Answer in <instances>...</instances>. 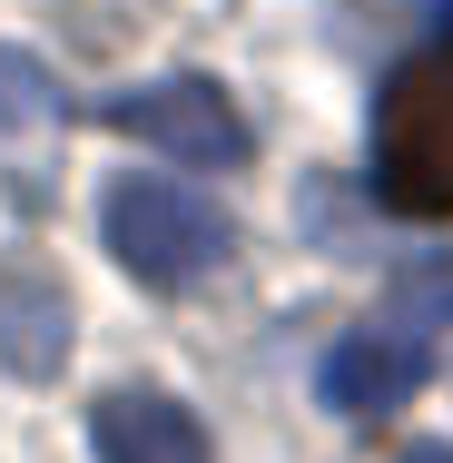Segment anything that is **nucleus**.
Wrapping results in <instances>:
<instances>
[{"label":"nucleus","instance_id":"4","mask_svg":"<svg viewBox=\"0 0 453 463\" xmlns=\"http://www.w3.org/2000/svg\"><path fill=\"white\" fill-rule=\"evenodd\" d=\"M434 384V355H424V335H394V326H355L326 365H316V394L335 404V414H355V424H374V414H394V404H414Z\"/></svg>","mask_w":453,"mask_h":463},{"label":"nucleus","instance_id":"6","mask_svg":"<svg viewBox=\"0 0 453 463\" xmlns=\"http://www.w3.org/2000/svg\"><path fill=\"white\" fill-rule=\"evenodd\" d=\"M70 355V306L50 277H0V365L10 374H60Z\"/></svg>","mask_w":453,"mask_h":463},{"label":"nucleus","instance_id":"9","mask_svg":"<svg viewBox=\"0 0 453 463\" xmlns=\"http://www.w3.org/2000/svg\"><path fill=\"white\" fill-rule=\"evenodd\" d=\"M434 20H444V50H453V0H434Z\"/></svg>","mask_w":453,"mask_h":463},{"label":"nucleus","instance_id":"5","mask_svg":"<svg viewBox=\"0 0 453 463\" xmlns=\"http://www.w3.org/2000/svg\"><path fill=\"white\" fill-rule=\"evenodd\" d=\"M90 454L99 463H207V424L187 414L178 394L118 384V394H99V414H90Z\"/></svg>","mask_w":453,"mask_h":463},{"label":"nucleus","instance_id":"1","mask_svg":"<svg viewBox=\"0 0 453 463\" xmlns=\"http://www.w3.org/2000/svg\"><path fill=\"white\" fill-rule=\"evenodd\" d=\"M374 187L404 217H453V50H414L374 99Z\"/></svg>","mask_w":453,"mask_h":463},{"label":"nucleus","instance_id":"7","mask_svg":"<svg viewBox=\"0 0 453 463\" xmlns=\"http://www.w3.org/2000/svg\"><path fill=\"white\" fill-rule=\"evenodd\" d=\"M60 118V80L20 50H0V128H50Z\"/></svg>","mask_w":453,"mask_h":463},{"label":"nucleus","instance_id":"3","mask_svg":"<svg viewBox=\"0 0 453 463\" xmlns=\"http://www.w3.org/2000/svg\"><path fill=\"white\" fill-rule=\"evenodd\" d=\"M118 138H138V148H158V158H178V168H247V118H237V99L217 90V80H138V90H118L99 109Z\"/></svg>","mask_w":453,"mask_h":463},{"label":"nucleus","instance_id":"2","mask_svg":"<svg viewBox=\"0 0 453 463\" xmlns=\"http://www.w3.org/2000/svg\"><path fill=\"white\" fill-rule=\"evenodd\" d=\"M99 227H109V257L138 286H197L227 267V207L178 178H109Z\"/></svg>","mask_w":453,"mask_h":463},{"label":"nucleus","instance_id":"8","mask_svg":"<svg viewBox=\"0 0 453 463\" xmlns=\"http://www.w3.org/2000/svg\"><path fill=\"white\" fill-rule=\"evenodd\" d=\"M394 463H453V444H414V454H394Z\"/></svg>","mask_w":453,"mask_h":463}]
</instances>
